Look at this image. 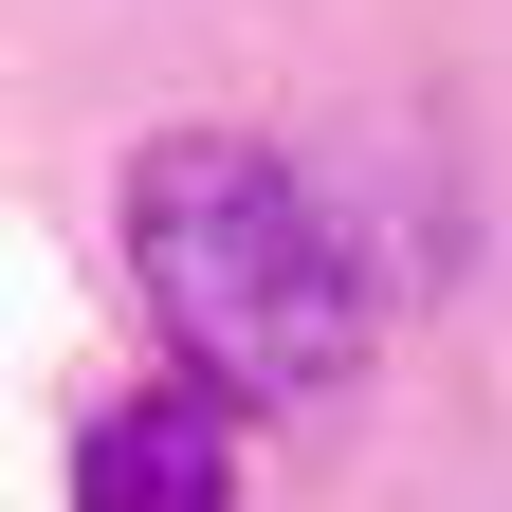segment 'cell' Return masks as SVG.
<instances>
[{"mask_svg":"<svg viewBox=\"0 0 512 512\" xmlns=\"http://www.w3.org/2000/svg\"><path fill=\"white\" fill-rule=\"evenodd\" d=\"M74 512H238V421L202 384H110L74 421Z\"/></svg>","mask_w":512,"mask_h":512,"instance_id":"2","label":"cell"},{"mask_svg":"<svg viewBox=\"0 0 512 512\" xmlns=\"http://www.w3.org/2000/svg\"><path fill=\"white\" fill-rule=\"evenodd\" d=\"M110 238H128V293H147V330L183 348L202 403L311 421V403L366 384V256H348V202L293 147L147 128L128 183H110Z\"/></svg>","mask_w":512,"mask_h":512,"instance_id":"1","label":"cell"}]
</instances>
